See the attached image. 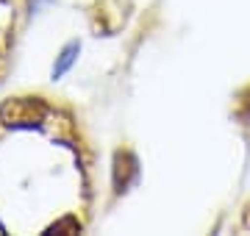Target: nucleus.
<instances>
[{"mask_svg": "<svg viewBox=\"0 0 250 236\" xmlns=\"http://www.w3.org/2000/svg\"><path fill=\"white\" fill-rule=\"evenodd\" d=\"M3 119L14 128H22V125H31V122H39V119L45 117V106L39 103V100H9L6 106H3Z\"/></svg>", "mask_w": 250, "mask_h": 236, "instance_id": "1", "label": "nucleus"}, {"mask_svg": "<svg viewBox=\"0 0 250 236\" xmlns=\"http://www.w3.org/2000/svg\"><path fill=\"white\" fill-rule=\"evenodd\" d=\"M136 158L131 153H117V161H114V186L117 192H125L128 183L136 178Z\"/></svg>", "mask_w": 250, "mask_h": 236, "instance_id": "2", "label": "nucleus"}, {"mask_svg": "<svg viewBox=\"0 0 250 236\" xmlns=\"http://www.w3.org/2000/svg\"><path fill=\"white\" fill-rule=\"evenodd\" d=\"M78 53H81V45H78V42H67V45L62 47L59 59H56V64H53V78H62L64 73H70V67L75 64Z\"/></svg>", "mask_w": 250, "mask_h": 236, "instance_id": "3", "label": "nucleus"}, {"mask_svg": "<svg viewBox=\"0 0 250 236\" xmlns=\"http://www.w3.org/2000/svg\"><path fill=\"white\" fill-rule=\"evenodd\" d=\"M45 3H50V0H31V14H36V11L45 6Z\"/></svg>", "mask_w": 250, "mask_h": 236, "instance_id": "4", "label": "nucleus"}]
</instances>
